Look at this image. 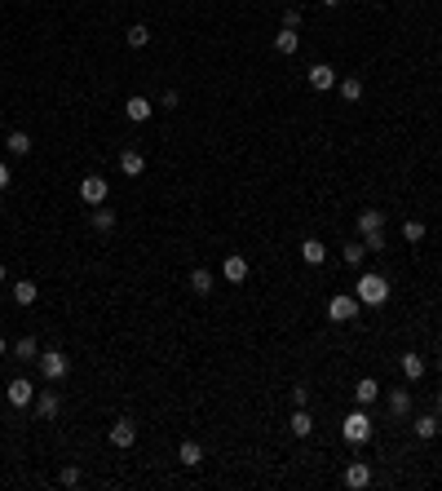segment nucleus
Returning <instances> with one entry per match:
<instances>
[{"label": "nucleus", "mask_w": 442, "mask_h": 491, "mask_svg": "<svg viewBox=\"0 0 442 491\" xmlns=\"http://www.w3.org/2000/svg\"><path fill=\"white\" fill-rule=\"evenodd\" d=\"M354 297H358L363 306H385V301H389V279H385V274H376V270L358 274V283H354Z\"/></svg>", "instance_id": "obj_1"}, {"label": "nucleus", "mask_w": 442, "mask_h": 491, "mask_svg": "<svg viewBox=\"0 0 442 491\" xmlns=\"http://www.w3.org/2000/svg\"><path fill=\"white\" fill-rule=\"evenodd\" d=\"M341 434H345V442H354V447H358V442H367V438L376 434V425H372V416H367L363 407H358V412H350V416H345Z\"/></svg>", "instance_id": "obj_2"}, {"label": "nucleus", "mask_w": 442, "mask_h": 491, "mask_svg": "<svg viewBox=\"0 0 442 491\" xmlns=\"http://www.w3.org/2000/svg\"><path fill=\"white\" fill-rule=\"evenodd\" d=\"M358 310H363V301H358L354 292L328 297V319H332V323H350V319H358Z\"/></svg>", "instance_id": "obj_3"}, {"label": "nucleus", "mask_w": 442, "mask_h": 491, "mask_svg": "<svg viewBox=\"0 0 442 491\" xmlns=\"http://www.w3.org/2000/svg\"><path fill=\"white\" fill-rule=\"evenodd\" d=\"M106 195H111V182L98 173H89V177H80V199L89 203V208H98V203H106Z\"/></svg>", "instance_id": "obj_4"}, {"label": "nucleus", "mask_w": 442, "mask_h": 491, "mask_svg": "<svg viewBox=\"0 0 442 491\" xmlns=\"http://www.w3.org/2000/svg\"><path fill=\"white\" fill-rule=\"evenodd\" d=\"M40 372H44V381H62V376L71 372L67 354H62V350H44V354H40Z\"/></svg>", "instance_id": "obj_5"}, {"label": "nucleus", "mask_w": 442, "mask_h": 491, "mask_svg": "<svg viewBox=\"0 0 442 491\" xmlns=\"http://www.w3.org/2000/svg\"><path fill=\"white\" fill-rule=\"evenodd\" d=\"M305 80H309V89H318V93H328V89H337L341 80H337V67H328V63H314L305 71Z\"/></svg>", "instance_id": "obj_6"}, {"label": "nucleus", "mask_w": 442, "mask_h": 491, "mask_svg": "<svg viewBox=\"0 0 442 491\" xmlns=\"http://www.w3.org/2000/svg\"><path fill=\"white\" fill-rule=\"evenodd\" d=\"M137 442V425L128 421V416H119V421L111 425V447H119V451H128Z\"/></svg>", "instance_id": "obj_7"}, {"label": "nucleus", "mask_w": 442, "mask_h": 491, "mask_svg": "<svg viewBox=\"0 0 442 491\" xmlns=\"http://www.w3.org/2000/svg\"><path fill=\"white\" fill-rule=\"evenodd\" d=\"M9 403H14V407H31V403H35V385H31L27 376H14V381H9Z\"/></svg>", "instance_id": "obj_8"}, {"label": "nucleus", "mask_w": 442, "mask_h": 491, "mask_svg": "<svg viewBox=\"0 0 442 491\" xmlns=\"http://www.w3.org/2000/svg\"><path fill=\"white\" fill-rule=\"evenodd\" d=\"M119 173H124V177H142V173H146V155L133 151V147L119 151Z\"/></svg>", "instance_id": "obj_9"}, {"label": "nucleus", "mask_w": 442, "mask_h": 491, "mask_svg": "<svg viewBox=\"0 0 442 491\" xmlns=\"http://www.w3.org/2000/svg\"><path fill=\"white\" fill-rule=\"evenodd\" d=\"M58 412H62V399H58L53 390H44L40 399H35V416H40V421H58Z\"/></svg>", "instance_id": "obj_10"}, {"label": "nucleus", "mask_w": 442, "mask_h": 491, "mask_svg": "<svg viewBox=\"0 0 442 491\" xmlns=\"http://www.w3.org/2000/svg\"><path fill=\"white\" fill-rule=\"evenodd\" d=\"M372 483V465L367 460H350L345 465V487H367Z\"/></svg>", "instance_id": "obj_11"}, {"label": "nucleus", "mask_w": 442, "mask_h": 491, "mask_svg": "<svg viewBox=\"0 0 442 491\" xmlns=\"http://www.w3.org/2000/svg\"><path fill=\"white\" fill-rule=\"evenodd\" d=\"M221 279H226V283H244V279H248V261L239 257V253L226 257V261H221Z\"/></svg>", "instance_id": "obj_12"}, {"label": "nucleus", "mask_w": 442, "mask_h": 491, "mask_svg": "<svg viewBox=\"0 0 442 491\" xmlns=\"http://www.w3.org/2000/svg\"><path fill=\"white\" fill-rule=\"evenodd\" d=\"M376 231H385V213H380V208H363V213H358V235H376Z\"/></svg>", "instance_id": "obj_13"}, {"label": "nucleus", "mask_w": 442, "mask_h": 491, "mask_svg": "<svg viewBox=\"0 0 442 491\" xmlns=\"http://www.w3.org/2000/svg\"><path fill=\"white\" fill-rule=\"evenodd\" d=\"M177 460H182L186 469H199V465H204V447H199L195 438H186L182 447H177Z\"/></svg>", "instance_id": "obj_14"}, {"label": "nucleus", "mask_w": 442, "mask_h": 491, "mask_svg": "<svg viewBox=\"0 0 442 491\" xmlns=\"http://www.w3.org/2000/svg\"><path fill=\"white\" fill-rule=\"evenodd\" d=\"M376 399H380V385H376L372 376H363V381L354 385V403H358V407H372Z\"/></svg>", "instance_id": "obj_15"}, {"label": "nucleus", "mask_w": 442, "mask_h": 491, "mask_svg": "<svg viewBox=\"0 0 442 491\" xmlns=\"http://www.w3.org/2000/svg\"><path fill=\"white\" fill-rule=\"evenodd\" d=\"M411 429H416V438H420V442H434V438H438V416H434V412L416 416V421H411Z\"/></svg>", "instance_id": "obj_16"}, {"label": "nucleus", "mask_w": 442, "mask_h": 491, "mask_svg": "<svg viewBox=\"0 0 442 491\" xmlns=\"http://www.w3.org/2000/svg\"><path fill=\"white\" fill-rule=\"evenodd\" d=\"M124 115L133 119V124H142V119H151V98H142V93H133V98L124 102Z\"/></svg>", "instance_id": "obj_17"}, {"label": "nucleus", "mask_w": 442, "mask_h": 491, "mask_svg": "<svg viewBox=\"0 0 442 491\" xmlns=\"http://www.w3.org/2000/svg\"><path fill=\"white\" fill-rule=\"evenodd\" d=\"M190 292H195V297H208L212 292V283H217V279H212V270H204V266H199V270H190Z\"/></svg>", "instance_id": "obj_18"}, {"label": "nucleus", "mask_w": 442, "mask_h": 491, "mask_svg": "<svg viewBox=\"0 0 442 491\" xmlns=\"http://www.w3.org/2000/svg\"><path fill=\"white\" fill-rule=\"evenodd\" d=\"M398 363H402V376H407V381H420V376H425V358L416 354V350L398 354Z\"/></svg>", "instance_id": "obj_19"}, {"label": "nucleus", "mask_w": 442, "mask_h": 491, "mask_svg": "<svg viewBox=\"0 0 442 491\" xmlns=\"http://www.w3.org/2000/svg\"><path fill=\"white\" fill-rule=\"evenodd\" d=\"M301 257L309 261V266H323V261H328V244H323V239H305V244H301Z\"/></svg>", "instance_id": "obj_20"}, {"label": "nucleus", "mask_w": 442, "mask_h": 491, "mask_svg": "<svg viewBox=\"0 0 442 491\" xmlns=\"http://www.w3.org/2000/svg\"><path fill=\"white\" fill-rule=\"evenodd\" d=\"M309 434H314V416L305 407H296L292 412V438H309Z\"/></svg>", "instance_id": "obj_21"}, {"label": "nucleus", "mask_w": 442, "mask_h": 491, "mask_svg": "<svg viewBox=\"0 0 442 491\" xmlns=\"http://www.w3.org/2000/svg\"><path fill=\"white\" fill-rule=\"evenodd\" d=\"M389 412L398 416V421H407V416H411V394L407 390H393L389 394Z\"/></svg>", "instance_id": "obj_22"}, {"label": "nucleus", "mask_w": 442, "mask_h": 491, "mask_svg": "<svg viewBox=\"0 0 442 491\" xmlns=\"http://www.w3.org/2000/svg\"><path fill=\"white\" fill-rule=\"evenodd\" d=\"M14 358H18V363H31V358H40V341H35V337H18Z\"/></svg>", "instance_id": "obj_23"}, {"label": "nucleus", "mask_w": 442, "mask_h": 491, "mask_svg": "<svg viewBox=\"0 0 442 491\" xmlns=\"http://www.w3.org/2000/svg\"><path fill=\"white\" fill-rule=\"evenodd\" d=\"M274 49H279V53H296V49H301V35H296L292 27H283L279 35H274Z\"/></svg>", "instance_id": "obj_24"}, {"label": "nucleus", "mask_w": 442, "mask_h": 491, "mask_svg": "<svg viewBox=\"0 0 442 491\" xmlns=\"http://www.w3.org/2000/svg\"><path fill=\"white\" fill-rule=\"evenodd\" d=\"M124 40L133 44V49H146V44H151V27H146V22H133V27L124 31Z\"/></svg>", "instance_id": "obj_25"}, {"label": "nucleus", "mask_w": 442, "mask_h": 491, "mask_svg": "<svg viewBox=\"0 0 442 491\" xmlns=\"http://www.w3.org/2000/svg\"><path fill=\"white\" fill-rule=\"evenodd\" d=\"M89 222H93V231H102V235H111V231H115V213H111V208H102V203L93 208V217H89Z\"/></svg>", "instance_id": "obj_26"}, {"label": "nucleus", "mask_w": 442, "mask_h": 491, "mask_svg": "<svg viewBox=\"0 0 442 491\" xmlns=\"http://www.w3.org/2000/svg\"><path fill=\"white\" fill-rule=\"evenodd\" d=\"M35 297H40V288H35L31 279H18V283H14V301H18V306H31Z\"/></svg>", "instance_id": "obj_27"}, {"label": "nucleus", "mask_w": 442, "mask_h": 491, "mask_svg": "<svg viewBox=\"0 0 442 491\" xmlns=\"http://www.w3.org/2000/svg\"><path fill=\"white\" fill-rule=\"evenodd\" d=\"M5 142H9V151H14V155H31V133H22V128H14Z\"/></svg>", "instance_id": "obj_28"}, {"label": "nucleus", "mask_w": 442, "mask_h": 491, "mask_svg": "<svg viewBox=\"0 0 442 491\" xmlns=\"http://www.w3.org/2000/svg\"><path fill=\"white\" fill-rule=\"evenodd\" d=\"M341 98H345V102H358V98H363V80H358V76L341 80Z\"/></svg>", "instance_id": "obj_29"}, {"label": "nucleus", "mask_w": 442, "mask_h": 491, "mask_svg": "<svg viewBox=\"0 0 442 491\" xmlns=\"http://www.w3.org/2000/svg\"><path fill=\"white\" fill-rule=\"evenodd\" d=\"M402 239H407V244H420V239H425V222H402Z\"/></svg>", "instance_id": "obj_30"}, {"label": "nucleus", "mask_w": 442, "mask_h": 491, "mask_svg": "<svg viewBox=\"0 0 442 491\" xmlns=\"http://www.w3.org/2000/svg\"><path fill=\"white\" fill-rule=\"evenodd\" d=\"M363 253H367V248H363V239H358V244H345V266H363Z\"/></svg>", "instance_id": "obj_31"}, {"label": "nucleus", "mask_w": 442, "mask_h": 491, "mask_svg": "<svg viewBox=\"0 0 442 491\" xmlns=\"http://www.w3.org/2000/svg\"><path fill=\"white\" fill-rule=\"evenodd\" d=\"M363 248H367V253H385V231H376V235H363Z\"/></svg>", "instance_id": "obj_32"}, {"label": "nucleus", "mask_w": 442, "mask_h": 491, "mask_svg": "<svg viewBox=\"0 0 442 491\" xmlns=\"http://www.w3.org/2000/svg\"><path fill=\"white\" fill-rule=\"evenodd\" d=\"M58 483H62V487H80V469H76V465H67V469L58 474Z\"/></svg>", "instance_id": "obj_33"}, {"label": "nucleus", "mask_w": 442, "mask_h": 491, "mask_svg": "<svg viewBox=\"0 0 442 491\" xmlns=\"http://www.w3.org/2000/svg\"><path fill=\"white\" fill-rule=\"evenodd\" d=\"M283 27H292V31L301 27V9H283Z\"/></svg>", "instance_id": "obj_34"}, {"label": "nucleus", "mask_w": 442, "mask_h": 491, "mask_svg": "<svg viewBox=\"0 0 442 491\" xmlns=\"http://www.w3.org/2000/svg\"><path fill=\"white\" fill-rule=\"evenodd\" d=\"M309 403V390L305 385H292V407H305Z\"/></svg>", "instance_id": "obj_35"}, {"label": "nucleus", "mask_w": 442, "mask_h": 491, "mask_svg": "<svg viewBox=\"0 0 442 491\" xmlns=\"http://www.w3.org/2000/svg\"><path fill=\"white\" fill-rule=\"evenodd\" d=\"M9 177H14V173H9V164L0 160V190H9Z\"/></svg>", "instance_id": "obj_36"}, {"label": "nucleus", "mask_w": 442, "mask_h": 491, "mask_svg": "<svg viewBox=\"0 0 442 491\" xmlns=\"http://www.w3.org/2000/svg\"><path fill=\"white\" fill-rule=\"evenodd\" d=\"M9 279V270H5V261H0V283H5Z\"/></svg>", "instance_id": "obj_37"}, {"label": "nucleus", "mask_w": 442, "mask_h": 491, "mask_svg": "<svg viewBox=\"0 0 442 491\" xmlns=\"http://www.w3.org/2000/svg\"><path fill=\"white\" fill-rule=\"evenodd\" d=\"M0 354H9V341L5 337H0Z\"/></svg>", "instance_id": "obj_38"}, {"label": "nucleus", "mask_w": 442, "mask_h": 491, "mask_svg": "<svg viewBox=\"0 0 442 491\" xmlns=\"http://www.w3.org/2000/svg\"><path fill=\"white\" fill-rule=\"evenodd\" d=\"M323 5H328V9H337V5H341V0H323Z\"/></svg>", "instance_id": "obj_39"}, {"label": "nucleus", "mask_w": 442, "mask_h": 491, "mask_svg": "<svg viewBox=\"0 0 442 491\" xmlns=\"http://www.w3.org/2000/svg\"><path fill=\"white\" fill-rule=\"evenodd\" d=\"M434 407H438V412H442V394H438V403H434Z\"/></svg>", "instance_id": "obj_40"}, {"label": "nucleus", "mask_w": 442, "mask_h": 491, "mask_svg": "<svg viewBox=\"0 0 442 491\" xmlns=\"http://www.w3.org/2000/svg\"><path fill=\"white\" fill-rule=\"evenodd\" d=\"M438 372H442V358H438Z\"/></svg>", "instance_id": "obj_41"}]
</instances>
